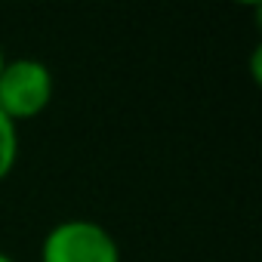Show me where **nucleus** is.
Wrapping results in <instances>:
<instances>
[{
	"label": "nucleus",
	"instance_id": "obj_1",
	"mask_svg": "<svg viewBox=\"0 0 262 262\" xmlns=\"http://www.w3.org/2000/svg\"><path fill=\"white\" fill-rule=\"evenodd\" d=\"M53 93H56V80L47 62L34 56L7 59L4 71H0V111L13 123L43 114L53 102Z\"/></svg>",
	"mask_w": 262,
	"mask_h": 262
},
{
	"label": "nucleus",
	"instance_id": "obj_2",
	"mask_svg": "<svg viewBox=\"0 0 262 262\" xmlns=\"http://www.w3.org/2000/svg\"><path fill=\"white\" fill-rule=\"evenodd\" d=\"M40 262H120V244L102 222L74 216L43 234Z\"/></svg>",
	"mask_w": 262,
	"mask_h": 262
},
{
	"label": "nucleus",
	"instance_id": "obj_3",
	"mask_svg": "<svg viewBox=\"0 0 262 262\" xmlns=\"http://www.w3.org/2000/svg\"><path fill=\"white\" fill-rule=\"evenodd\" d=\"M19 164V123H13L0 111V182L10 179Z\"/></svg>",
	"mask_w": 262,
	"mask_h": 262
},
{
	"label": "nucleus",
	"instance_id": "obj_5",
	"mask_svg": "<svg viewBox=\"0 0 262 262\" xmlns=\"http://www.w3.org/2000/svg\"><path fill=\"white\" fill-rule=\"evenodd\" d=\"M4 65H7V56H4V47H0V71H4Z\"/></svg>",
	"mask_w": 262,
	"mask_h": 262
},
{
	"label": "nucleus",
	"instance_id": "obj_4",
	"mask_svg": "<svg viewBox=\"0 0 262 262\" xmlns=\"http://www.w3.org/2000/svg\"><path fill=\"white\" fill-rule=\"evenodd\" d=\"M0 262H16V259H13V256H10L7 250H0Z\"/></svg>",
	"mask_w": 262,
	"mask_h": 262
}]
</instances>
